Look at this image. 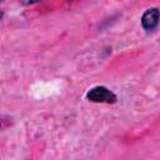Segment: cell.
<instances>
[{
    "label": "cell",
    "mask_w": 160,
    "mask_h": 160,
    "mask_svg": "<svg viewBox=\"0 0 160 160\" xmlns=\"http://www.w3.org/2000/svg\"><path fill=\"white\" fill-rule=\"evenodd\" d=\"M4 18V10L2 9H0V20Z\"/></svg>",
    "instance_id": "cell-3"
},
{
    "label": "cell",
    "mask_w": 160,
    "mask_h": 160,
    "mask_svg": "<svg viewBox=\"0 0 160 160\" xmlns=\"http://www.w3.org/2000/svg\"><path fill=\"white\" fill-rule=\"evenodd\" d=\"M141 28L146 32H152L158 29L159 25V9L158 8H150L144 11L140 19Z\"/></svg>",
    "instance_id": "cell-2"
},
{
    "label": "cell",
    "mask_w": 160,
    "mask_h": 160,
    "mask_svg": "<svg viewBox=\"0 0 160 160\" xmlns=\"http://www.w3.org/2000/svg\"><path fill=\"white\" fill-rule=\"evenodd\" d=\"M86 100L95 104H115L118 101L116 94L104 85H96L86 92Z\"/></svg>",
    "instance_id": "cell-1"
}]
</instances>
